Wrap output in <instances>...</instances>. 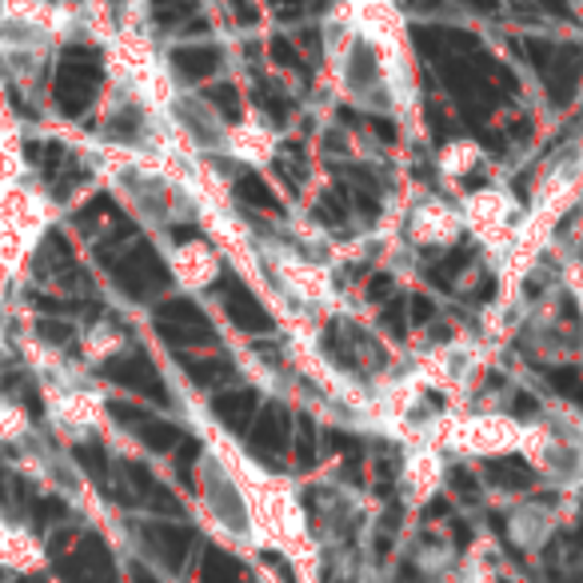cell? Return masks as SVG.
<instances>
[{"mask_svg":"<svg viewBox=\"0 0 583 583\" xmlns=\"http://www.w3.org/2000/svg\"><path fill=\"white\" fill-rule=\"evenodd\" d=\"M132 583H156V575L144 572V568H136V572H132Z\"/></svg>","mask_w":583,"mask_h":583,"instance_id":"cell-13","label":"cell"},{"mask_svg":"<svg viewBox=\"0 0 583 583\" xmlns=\"http://www.w3.org/2000/svg\"><path fill=\"white\" fill-rule=\"evenodd\" d=\"M460 216H464V233H472L479 245L496 252L500 260L512 257L520 224H524V204L508 192L503 185L464 188L460 192Z\"/></svg>","mask_w":583,"mask_h":583,"instance_id":"cell-2","label":"cell"},{"mask_svg":"<svg viewBox=\"0 0 583 583\" xmlns=\"http://www.w3.org/2000/svg\"><path fill=\"white\" fill-rule=\"evenodd\" d=\"M28 432V412L12 400H0V440H21Z\"/></svg>","mask_w":583,"mask_h":583,"instance_id":"cell-12","label":"cell"},{"mask_svg":"<svg viewBox=\"0 0 583 583\" xmlns=\"http://www.w3.org/2000/svg\"><path fill=\"white\" fill-rule=\"evenodd\" d=\"M57 221V204L48 192L24 185H0V276L12 281L33 260L36 245Z\"/></svg>","mask_w":583,"mask_h":583,"instance_id":"cell-1","label":"cell"},{"mask_svg":"<svg viewBox=\"0 0 583 583\" xmlns=\"http://www.w3.org/2000/svg\"><path fill=\"white\" fill-rule=\"evenodd\" d=\"M484 164H488V156H484V148H479L476 141H448L440 148V156H436V168H440V176L448 185L472 180Z\"/></svg>","mask_w":583,"mask_h":583,"instance_id":"cell-7","label":"cell"},{"mask_svg":"<svg viewBox=\"0 0 583 583\" xmlns=\"http://www.w3.org/2000/svg\"><path fill=\"white\" fill-rule=\"evenodd\" d=\"M124 344H129L124 328H117L112 320H96L81 336V356H84V364H105V360H112V356H120Z\"/></svg>","mask_w":583,"mask_h":583,"instance_id":"cell-8","label":"cell"},{"mask_svg":"<svg viewBox=\"0 0 583 583\" xmlns=\"http://www.w3.org/2000/svg\"><path fill=\"white\" fill-rule=\"evenodd\" d=\"M24 180V152H21V132L0 129V185H16Z\"/></svg>","mask_w":583,"mask_h":583,"instance_id":"cell-9","label":"cell"},{"mask_svg":"<svg viewBox=\"0 0 583 583\" xmlns=\"http://www.w3.org/2000/svg\"><path fill=\"white\" fill-rule=\"evenodd\" d=\"M200 583H240V563L228 560L224 551L209 548V556H204V572H200Z\"/></svg>","mask_w":583,"mask_h":583,"instance_id":"cell-11","label":"cell"},{"mask_svg":"<svg viewBox=\"0 0 583 583\" xmlns=\"http://www.w3.org/2000/svg\"><path fill=\"white\" fill-rule=\"evenodd\" d=\"M152 544L160 548V560L168 563V568H180V563H185L188 544H192V536H188V532H168V527H156V532H152Z\"/></svg>","mask_w":583,"mask_h":583,"instance_id":"cell-10","label":"cell"},{"mask_svg":"<svg viewBox=\"0 0 583 583\" xmlns=\"http://www.w3.org/2000/svg\"><path fill=\"white\" fill-rule=\"evenodd\" d=\"M460 236H464V216L440 197L416 200L404 216V240L412 248H452Z\"/></svg>","mask_w":583,"mask_h":583,"instance_id":"cell-4","label":"cell"},{"mask_svg":"<svg viewBox=\"0 0 583 583\" xmlns=\"http://www.w3.org/2000/svg\"><path fill=\"white\" fill-rule=\"evenodd\" d=\"M580 544H583V515H580Z\"/></svg>","mask_w":583,"mask_h":583,"instance_id":"cell-15","label":"cell"},{"mask_svg":"<svg viewBox=\"0 0 583 583\" xmlns=\"http://www.w3.org/2000/svg\"><path fill=\"white\" fill-rule=\"evenodd\" d=\"M168 269H172L180 288L200 291L216 284V276H221V252L209 240H185V245H176L168 252Z\"/></svg>","mask_w":583,"mask_h":583,"instance_id":"cell-5","label":"cell"},{"mask_svg":"<svg viewBox=\"0 0 583 583\" xmlns=\"http://www.w3.org/2000/svg\"><path fill=\"white\" fill-rule=\"evenodd\" d=\"M228 156L245 164H269L272 152H276V136H272L260 120H245V124H228V144H224Z\"/></svg>","mask_w":583,"mask_h":583,"instance_id":"cell-6","label":"cell"},{"mask_svg":"<svg viewBox=\"0 0 583 583\" xmlns=\"http://www.w3.org/2000/svg\"><path fill=\"white\" fill-rule=\"evenodd\" d=\"M575 308H580V320H583V284H575Z\"/></svg>","mask_w":583,"mask_h":583,"instance_id":"cell-14","label":"cell"},{"mask_svg":"<svg viewBox=\"0 0 583 583\" xmlns=\"http://www.w3.org/2000/svg\"><path fill=\"white\" fill-rule=\"evenodd\" d=\"M164 120H168V129L176 132V141H185L188 148H197V152H224V144H228V124H224V120L216 117V108L197 93H176L168 112H164Z\"/></svg>","mask_w":583,"mask_h":583,"instance_id":"cell-3","label":"cell"}]
</instances>
